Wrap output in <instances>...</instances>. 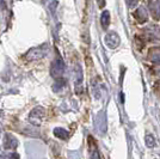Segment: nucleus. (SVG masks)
Here are the masks:
<instances>
[{"instance_id": "f257e3e1", "label": "nucleus", "mask_w": 160, "mask_h": 159, "mask_svg": "<svg viewBox=\"0 0 160 159\" xmlns=\"http://www.w3.org/2000/svg\"><path fill=\"white\" fill-rule=\"evenodd\" d=\"M44 115H46V110L42 106H37L32 109V111L29 115V122L36 127L41 126L42 121L44 119Z\"/></svg>"}, {"instance_id": "f03ea898", "label": "nucleus", "mask_w": 160, "mask_h": 159, "mask_svg": "<svg viewBox=\"0 0 160 159\" xmlns=\"http://www.w3.org/2000/svg\"><path fill=\"white\" fill-rule=\"evenodd\" d=\"M88 151L91 154V159H100L98 150H97V144L92 136H88Z\"/></svg>"}, {"instance_id": "7ed1b4c3", "label": "nucleus", "mask_w": 160, "mask_h": 159, "mask_svg": "<svg viewBox=\"0 0 160 159\" xmlns=\"http://www.w3.org/2000/svg\"><path fill=\"white\" fill-rule=\"evenodd\" d=\"M17 146H18L17 139L12 135H10V134H6L5 138H4V147L6 150H10V148H16Z\"/></svg>"}, {"instance_id": "20e7f679", "label": "nucleus", "mask_w": 160, "mask_h": 159, "mask_svg": "<svg viewBox=\"0 0 160 159\" xmlns=\"http://www.w3.org/2000/svg\"><path fill=\"white\" fill-rule=\"evenodd\" d=\"M54 135L62 140H66L68 138V132L63 128H55L54 129Z\"/></svg>"}, {"instance_id": "39448f33", "label": "nucleus", "mask_w": 160, "mask_h": 159, "mask_svg": "<svg viewBox=\"0 0 160 159\" xmlns=\"http://www.w3.org/2000/svg\"><path fill=\"white\" fill-rule=\"evenodd\" d=\"M146 144L148 147H153L154 144H155V141H154V138L152 135H147L146 136Z\"/></svg>"}]
</instances>
